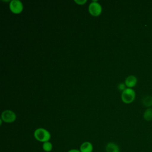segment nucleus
<instances>
[{
  "mask_svg": "<svg viewBox=\"0 0 152 152\" xmlns=\"http://www.w3.org/2000/svg\"><path fill=\"white\" fill-rule=\"evenodd\" d=\"M33 135L37 141L43 143L46 141H49L51 138V135L49 131L43 128H37L34 131Z\"/></svg>",
  "mask_w": 152,
  "mask_h": 152,
  "instance_id": "nucleus-1",
  "label": "nucleus"
},
{
  "mask_svg": "<svg viewBox=\"0 0 152 152\" xmlns=\"http://www.w3.org/2000/svg\"><path fill=\"white\" fill-rule=\"evenodd\" d=\"M135 98V92L131 88H126L121 94V99L125 103H130L132 102Z\"/></svg>",
  "mask_w": 152,
  "mask_h": 152,
  "instance_id": "nucleus-2",
  "label": "nucleus"
},
{
  "mask_svg": "<svg viewBox=\"0 0 152 152\" xmlns=\"http://www.w3.org/2000/svg\"><path fill=\"white\" fill-rule=\"evenodd\" d=\"M102 11L101 5L97 1L93 0L88 5V11L93 16L99 15Z\"/></svg>",
  "mask_w": 152,
  "mask_h": 152,
  "instance_id": "nucleus-3",
  "label": "nucleus"
},
{
  "mask_svg": "<svg viewBox=\"0 0 152 152\" xmlns=\"http://www.w3.org/2000/svg\"><path fill=\"white\" fill-rule=\"evenodd\" d=\"M9 7L11 11L14 14H20L23 10V3L20 0H11Z\"/></svg>",
  "mask_w": 152,
  "mask_h": 152,
  "instance_id": "nucleus-4",
  "label": "nucleus"
},
{
  "mask_svg": "<svg viewBox=\"0 0 152 152\" xmlns=\"http://www.w3.org/2000/svg\"><path fill=\"white\" fill-rule=\"evenodd\" d=\"M2 120L7 123H12L16 119L15 113L11 110H5L1 114Z\"/></svg>",
  "mask_w": 152,
  "mask_h": 152,
  "instance_id": "nucleus-5",
  "label": "nucleus"
},
{
  "mask_svg": "<svg viewBox=\"0 0 152 152\" xmlns=\"http://www.w3.org/2000/svg\"><path fill=\"white\" fill-rule=\"evenodd\" d=\"M137 83V78L135 76L133 75H131L128 76L125 81V84L128 88H132L135 87Z\"/></svg>",
  "mask_w": 152,
  "mask_h": 152,
  "instance_id": "nucleus-6",
  "label": "nucleus"
},
{
  "mask_svg": "<svg viewBox=\"0 0 152 152\" xmlns=\"http://www.w3.org/2000/svg\"><path fill=\"white\" fill-rule=\"evenodd\" d=\"M79 150L81 152H92L93 145L90 141H84L80 145Z\"/></svg>",
  "mask_w": 152,
  "mask_h": 152,
  "instance_id": "nucleus-7",
  "label": "nucleus"
},
{
  "mask_svg": "<svg viewBox=\"0 0 152 152\" xmlns=\"http://www.w3.org/2000/svg\"><path fill=\"white\" fill-rule=\"evenodd\" d=\"M106 152H120L118 145L113 142H108L105 147Z\"/></svg>",
  "mask_w": 152,
  "mask_h": 152,
  "instance_id": "nucleus-8",
  "label": "nucleus"
},
{
  "mask_svg": "<svg viewBox=\"0 0 152 152\" xmlns=\"http://www.w3.org/2000/svg\"><path fill=\"white\" fill-rule=\"evenodd\" d=\"M143 118L147 121H152V108H147L143 113Z\"/></svg>",
  "mask_w": 152,
  "mask_h": 152,
  "instance_id": "nucleus-9",
  "label": "nucleus"
},
{
  "mask_svg": "<svg viewBox=\"0 0 152 152\" xmlns=\"http://www.w3.org/2000/svg\"><path fill=\"white\" fill-rule=\"evenodd\" d=\"M43 150L45 152H50L53 149V144L50 141H46L43 143Z\"/></svg>",
  "mask_w": 152,
  "mask_h": 152,
  "instance_id": "nucleus-10",
  "label": "nucleus"
},
{
  "mask_svg": "<svg viewBox=\"0 0 152 152\" xmlns=\"http://www.w3.org/2000/svg\"><path fill=\"white\" fill-rule=\"evenodd\" d=\"M142 104L145 107L149 108V107L152 106V97L149 96L145 97L144 99L142 100Z\"/></svg>",
  "mask_w": 152,
  "mask_h": 152,
  "instance_id": "nucleus-11",
  "label": "nucleus"
},
{
  "mask_svg": "<svg viewBox=\"0 0 152 152\" xmlns=\"http://www.w3.org/2000/svg\"><path fill=\"white\" fill-rule=\"evenodd\" d=\"M125 86H126V85L125 84L120 83L118 85V88H119V90H121V91H123L124 90H125L126 88H125Z\"/></svg>",
  "mask_w": 152,
  "mask_h": 152,
  "instance_id": "nucleus-12",
  "label": "nucleus"
},
{
  "mask_svg": "<svg viewBox=\"0 0 152 152\" xmlns=\"http://www.w3.org/2000/svg\"><path fill=\"white\" fill-rule=\"evenodd\" d=\"M74 2L78 4V5H83L84 3L87 2V1L86 0H75Z\"/></svg>",
  "mask_w": 152,
  "mask_h": 152,
  "instance_id": "nucleus-13",
  "label": "nucleus"
},
{
  "mask_svg": "<svg viewBox=\"0 0 152 152\" xmlns=\"http://www.w3.org/2000/svg\"><path fill=\"white\" fill-rule=\"evenodd\" d=\"M67 152H81L80 151L79 149H75V148H72V149H71L69 150V151H68Z\"/></svg>",
  "mask_w": 152,
  "mask_h": 152,
  "instance_id": "nucleus-14",
  "label": "nucleus"
}]
</instances>
